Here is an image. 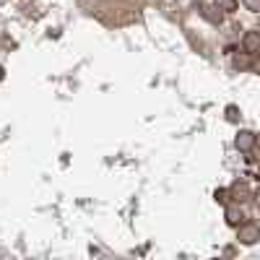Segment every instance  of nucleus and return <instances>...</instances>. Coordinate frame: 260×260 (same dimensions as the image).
<instances>
[{"label": "nucleus", "mask_w": 260, "mask_h": 260, "mask_svg": "<svg viewBox=\"0 0 260 260\" xmlns=\"http://www.w3.org/2000/svg\"><path fill=\"white\" fill-rule=\"evenodd\" d=\"M255 71H257V73H260V60H257V62H255Z\"/></svg>", "instance_id": "nucleus-9"}, {"label": "nucleus", "mask_w": 260, "mask_h": 260, "mask_svg": "<svg viewBox=\"0 0 260 260\" xmlns=\"http://www.w3.org/2000/svg\"><path fill=\"white\" fill-rule=\"evenodd\" d=\"M245 50L250 52V55H255V52H260V31H247L245 34Z\"/></svg>", "instance_id": "nucleus-3"}, {"label": "nucleus", "mask_w": 260, "mask_h": 260, "mask_svg": "<svg viewBox=\"0 0 260 260\" xmlns=\"http://www.w3.org/2000/svg\"><path fill=\"white\" fill-rule=\"evenodd\" d=\"M257 143H260V138H257Z\"/></svg>", "instance_id": "nucleus-12"}, {"label": "nucleus", "mask_w": 260, "mask_h": 260, "mask_svg": "<svg viewBox=\"0 0 260 260\" xmlns=\"http://www.w3.org/2000/svg\"><path fill=\"white\" fill-rule=\"evenodd\" d=\"M216 201H219V203H226V201H229V192H226V190H219V192H216Z\"/></svg>", "instance_id": "nucleus-6"}, {"label": "nucleus", "mask_w": 260, "mask_h": 260, "mask_svg": "<svg viewBox=\"0 0 260 260\" xmlns=\"http://www.w3.org/2000/svg\"><path fill=\"white\" fill-rule=\"evenodd\" d=\"M255 143H257V138H255V133H250V130H242V133L237 136V148L240 151H250Z\"/></svg>", "instance_id": "nucleus-2"}, {"label": "nucleus", "mask_w": 260, "mask_h": 260, "mask_svg": "<svg viewBox=\"0 0 260 260\" xmlns=\"http://www.w3.org/2000/svg\"><path fill=\"white\" fill-rule=\"evenodd\" d=\"M245 6H247L250 11H260V0H245Z\"/></svg>", "instance_id": "nucleus-7"}, {"label": "nucleus", "mask_w": 260, "mask_h": 260, "mask_svg": "<svg viewBox=\"0 0 260 260\" xmlns=\"http://www.w3.org/2000/svg\"><path fill=\"white\" fill-rule=\"evenodd\" d=\"M237 237H240L242 245H255V242H260V224H257V221H242Z\"/></svg>", "instance_id": "nucleus-1"}, {"label": "nucleus", "mask_w": 260, "mask_h": 260, "mask_svg": "<svg viewBox=\"0 0 260 260\" xmlns=\"http://www.w3.org/2000/svg\"><path fill=\"white\" fill-rule=\"evenodd\" d=\"M242 219H245V213H242L240 208H229V211H226V221H229L232 226H240Z\"/></svg>", "instance_id": "nucleus-4"}, {"label": "nucleus", "mask_w": 260, "mask_h": 260, "mask_svg": "<svg viewBox=\"0 0 260 260\" xmlns=\"http://www.w3.org/2000/svg\"><path fill=\"white\" fill-rule=\"evenodd\" d=\"M226 115H229V120H237V107H229Z\"/></svg>", "instance_id": "nucleus-8"}, {"label": "nucleus", "mask_w": 260, "mask_h": 260, "mask_svg": "<svg viewBox=\"0 0 260 260\" xmlns=\"http://www.w3.org/2000/svg\"><path fill=\"white\" fill-rule=\"evenodd\" d=\"M3 3H6V0H0V6H3Z\"/></svg>", "instance_id": "nucleus-10"}, {"label": "nucleus", "mask_w": 260, "mask_h": 260, "mask_svg": "<svg viewBox=\"0 0 260 260\" xmlns=\"http://www.w3.org/2000/svg\"><path fill=\"white\" fill-rule=\"evenodd\" d=\"M257 175H260V169H257Z\"/></svg>", "instance_id": "nucleus-11"}, {"label": "nucleus", "mask_w": 260, "mask_h": 260, "mask_svg": "<svg viewBox=\"0 0 260 260\" xmlns=\"http://www.w3.org/2000/svg\"><path fill=\"white\" fill-rule=\"evenodd\" d=\"M216 6L226 13H232V11H237V0H216Z\"/></svg>", "instance_id": "nucleus-5"}]
</instances>
